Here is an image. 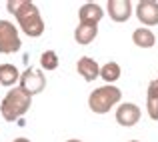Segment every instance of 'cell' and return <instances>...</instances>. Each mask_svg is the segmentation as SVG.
<instances>
[{"instance_id": "cell-1", "label": "cell", "mask_w": 158, "mask_h": 142, "mask_svg": "<svg viewBox=\"0 0 158 142\" xmlns=\"http://www.w3.org/2000/svg\"><path fill=\"white\" fill-rule=\"evenodd\" d=\"M6 10L10 14L16 16L20 28L26 36L30 38H38L44 32V20L40 18L38 6L30 0H8L6 2Z\"/></svg>"}, {"instance_id": "cell-2", "label": "cell", "mask_w": 158, "mask_h": 142, "mask_svg": "<svg viewBox=\"0 0 158 142\" xmlns=\"http://www.w3.org/2000/svg\"><path fill=\"white\" fill-rule=\"evenodd\" d=\"M30 104H32V96L26 94L20 86H16V88L8 90V94L4 96L2 104H0V114H2L8 122H14L20 116L26 114Z\"/></svg>"}, {"instance_id": "cell-3", "label": "cell", "mask_w": 158, "mask_h": 142, "mask_svg": "<svg viewBox=\"0 0 158 142\" xmlns=\"http://www.w3.org/2000/svg\"><path fill=\"white\" fill-rule=\"evenodd\" d=\"M120 100H122L120 88H116V86H112V84H106V86H100V88H94L92 92H90L88 106L94 114H106V112H110V108L116 106Z\"/></svg>"}, {"instance_id": "cell-4", "label": "cell", "mask_w": 158, "mask_h": 142, "mask_svg": "<svg viewBox=\"0 0 158 142\" xmlns=\"http://www.w3.org/2000/svg\"><path fill=\"white\" fill-rule=\"evenodd\" d=\"M22 46L18 28L8 20H0V54H14Z\"/></svg>"}, {"instance_id": "cell-5", "label": "cell", "mask_w": 158, "mask_h": 142, "mask_svg": "<svg viewBox=\"0 0 158 142\" xmlns=\"http://www.w3.org/2000/svg\"><path fill=\"white\" fill-rule=\"evenodd\" d=\"M20 88L24 90L26 94L34 96V94H40L44 88H46V78H44L42 70L38 68H26L22 74H20Z\"/></svg>"}, {"instance_id": "cell-6", "label": "cell", "mask_w": 158, "mask_h": 142, "mask_svg": "<svg viewBox=\"0 0 158 142\" xmlns=\"http://www.w3.org/2000/svg\"><path fill=\"white\" fill-rule=\"evenodd\" d=\"M136 16L144 26H158V2L156 0H140L136 4Z\"/></svg>"}, {"instance_id": "cell-7", "label": "cell", "mask_w": 158, "mask_h": 142, "mask_svg": "<svg viewBox=\"0 0 158 142\" xmlns=\"http://www.w3.org/2000/svg\"><path fill=\"white\" fill-rule=\"evenodd\" d=\"M140 120V108L136 106V104L132 102H124L118 106V110H116V122L120 124V126H134V124H138Z\"/></svg>"}, {"instance_id": "cell-8", "label": "cell", "mask_w": 158, "mask_h": 142, "mask_svg": "<svg viewBox=\"0 0 158 142\" xmlns=\"http://www.w3.org/2000/svg\"><path fill=\"white\" fill-rule=\"evenodd\" d=\"M108 14L114 22H126L132 14V2L130 0H108Z\"/></svg>"}, {"instance_id": "cell-9", "label": "cell", "mask_w": 158, "mask_h": 142, "mask_svg": "<svg viewBox=\"0 0 158 142\" xmlns=\"http://www.w3.org/2000/svg\"><path fill=\"white\" fill-rule=\"evenodd\" d=\"M78 16H80V24H88V26H98V22L104 16V10H102L98 4L94 2H86L80 6L78 10Z\"/></svg>"}, {"instance_id": "cell-10", "label": "cell", "mask_w": 158, "mask_h": 142, "mask_svg": "<svg viewBox=\"0 0 158 142\" xmlns=\"http://www.w3.org/2000/svg\"><path fill=\"white\" fill-rule=\"evenodd\" d=\"M76 70L86 82H94L98 76H100V66H98V62L94 60V58H90V56H82L80 60L76 62Z\"/></svg>"}, {"instance_id": "cell-11", "label": "cell", "mask_w": 158, "mask_h": 142, "mask_svg": "<svg viewBox=\"0 0 158 142\" xmlns=\"http://www.w3.org/2000/svg\"><path fill=\"white\" fill-rule=\"evenodd\" d=\"M132 42L136 44L138 48H152L156 44V36L152 34L150 28L146 26H140L132 32Z\"/></svg>"}, {"instance_id": "cell-12", "label": "cell", "mask_w": 158, "mask_h": 142, "mask_svg": "<svg viewBox=\"0 0 158 142\" xmlns=\"http://www.w3.org/2000/svg\"><path fill=\"white\" fill-rule=\"evenodd\" d=\"M98 36V26H88V24H78L74 30V40L82 46L90 44L94 38Z\"/></svg>"}, {"instance_id": "cell-13", "label": "cell", "mask_w": 158, "mask_h": 142, "mask_svg": "<svg viewBox=\"0 0 158 142\" xmlns=\"http://www.w3.org/2000/svg\"><path fill=\"white\" fill-rule=\"evenodd\" d=\"M146 110L152 120H158V82L152 80L148 84V94H146Z\"/></svg>"}, {"instance_id": "cell-14", "label": "cell", "mask_w": 158, "mask_h": 142, "mask_svg": "<svg viewBox=\"0 0 158 142\" xmlns=\"http://www.w3.org/2000/svg\"><path fill=\"white\" fill-rule=\"evenodd\" d=\"M20 82V72L14 64H0V84L2 86H14Z\"/></svg>"}, {"instance_id": "cell-15", "label": "cell", "mask_w": 158, "mask_h": 142, "mask_svg": "<svg viewBox=\"0 0 158 142\" xmlns=\"http://www.w3.org/2000/svg\"><path fill=\"white\" fill-rule=\"evenodd\" d=\"M120 74H122V70H120L118 62H106L104 66H100V78L106 82V84L116 82L120 78Z\"/></svg>"}, {"instance_id": "cell-16", "label": "cell", "mask_w": 158, "mask_h": 142, "mask_svg": "<svg viewBox=\"0 0 158 142\" xmlns=\"http://www.w3.org/2000/svg\"><path fill=\"white\" fill-rule=\"evenodd\" d=\"M58 54L54 52V50H46V52L40 54V66H42L44 70H56L58 68Z\"/></svg>"}, {"instance_id": "cell-17", "label": "cell", "mask_w": 158, "mask_h": 142, "mask_svg": "<svg viewBox=\"0 0 158 142\" xmlns=\"http://www.w3.org/2000/svg\"><path fill=\"white\" fill-rule=\"evenodd\" d=\"M14 142H30V140L24 138V136H20V138H14Z\"/></svg>"}, {"instance_id": "cell-18", "label": "cell", "mask_w": 158, "mask_h": 142, "mask_svg": "<svg viewBox=\"0 0 158 142\" xmlns=\"http://www.w3.org/2000/svg\"><path fill=\"white\" fill-rule=\"evenodd\" d=\"M66 142H82V140H78V138H70V140H66Z\"/></svg>"}, {"instance_id": "cell-19", "label": "cell", "mask_w": 158, "mask_h": 142, "mask_svg": "<svg viewBox=\"0 0 158 142\" xmlns=\"http://www.w3.org/2000/svg\"><path fill=\"white\" fill-rule=\"evenodd\" d=\"M130 142H140V140H130Z\"/></svg>"}, {"instance_id": "cell-20", "label": "cell", "mask_w": 158, "mask_h": 142, "mask_svg": "<svg viewBox=\"0 0 158 142\" xmlns=\"http://www.w3.org/2000/svg\"><path fill=\"white\" fill-rule=\"evenodd\" d=\"M156 82H158V80H156Z\"/></svg>"}]
</instances>
